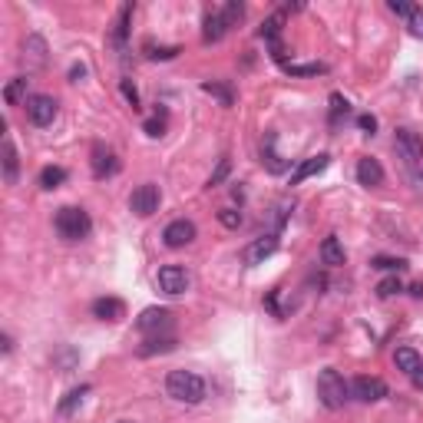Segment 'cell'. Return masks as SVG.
Segmentation results:
<instances>
[{
    "label": "cell",
    "instance_id": "6da1fadb",
    "mask_svg": "<svg viewBox=\"0 0 423 423\" xmlns=\"http://www.w3.org/2000/svg\"><path fill=\"white\" fill-rule=\"evenodd\" d=\"M166 393L176 400V404H189L196 407L205 400V380L192 374V370H169L166 377Z\"/></svg>",
    "mask_w": 423,
    "mask_h": 423
},
{
    "label": "cell",
    "instance_id": "7a4b0ae2",
    "mask_svg": "<svg viewBox=\"0 0 423 423\" xmlns=\"http://www.w3.org/2000/svg\"><path fill=\"white\" fill-rule=\"evenodd\" d=\"M53 225H57V235H60L63 242H83L93 232V222H90V215H86V209H76V205H66V209L57 212Z\"/></svg>",
    "mask_w": 423,
    "mask_h": 423
},
{
    "label": "cell",
    "instance_id": "3957f363",
    "mask_svg": "<svg viewBox=\"0 0 423 423\" xmlns=\"http://www.w3.org/2000/svg\"><path fill=\"white\" fill-rule=\"evenodd\" d=\"M317 397H321V404H324L328 410H341L344 407V400L350 397L348 380L341 377L334 367L321 370V377H317Z\"/></svg>",
    "mask_w": 423,
    "mask_h": 423
},
{
    "label": "cell",
    "instance_id": "277c9868",
    "mask_svg": "<svg viewBox=\"0 0 423 423\" xmlns=\"http://www.w3.org/2000/svg\"><path fill=\"white\" fill-rule=\"evenodd\" d=\"M156 285H159L162 294L176 298V294H185V291L192 288V274L185 272L182 265H162L159 274H156Z\"/></svg>",
    "mask_w": 423,
    "mask_h": 423
},
{
    "label": "cell",
    "instance_id": "5b68a950",
    "mask_svg": "<svg viewBox=\"0 0 423 423\" xmlns=\"http://www.w3.org/2000/svg\"><path fill=\"white\" fill-rule=\"evenodd\" d=\"M159 202H162V192L156 182H142L139 189H133L129 196V209L136 212L139 218H149L152 212H159Z\"/></svg>",
    "mask_w": 423,
    "mask_h": 423
},
{
    "label": "cell",
    "instance_id": "8992f818",
    "mask_svg": "<svg viewBox=\"0 0 423 423\" xmlns=\"http://www.w3.org/2000/svg\"><path fill=\"white\" fill-rule=\"evenodd\" d=\"M57 113H60V106L53 96H46V93H37L27 100V116H30L33 126H50V122L57 120Z\"/></svg>",
    "mask_w": 423,
    "mask_h": 423
},
{
    "label": "cell",
    "instance_id": "52a82bcc",
    "mask_svg": "<svg viewBox=\"0 0 423 423\" xmlns=\"http://www.w3.org/2000/svg\"><path fill=\"white\" fill-rule=\"evenodd\" d=\"M393 146H397V152L407 159V166H420L423 162V139L417 136L413 129H397Z\"/></svg>",
    "mask_w": 423,
    "mask_h": 423
},
{
    "label": "cell",
    "instance_id": "ba28073f",
    "mask_svg": "<svg viewBox=\"0 0 423 423\" xmlns=\"http://www.w3.org/2000/svg\"><path fill=\"white\" fill-rule=\"evenodd\" d=\"M162 242H166V248H185V245H192L196 242V222H189V218L169 222L166 232H162Z\"/></svg>",
    "mask_w": 423,
    "mask_h": 423
},
{
    "label": "cell",
    "instance_id": "9c48e42d",
    "mask_svg": "<svg viewBox=\"0 0 423 423\" xmlns=\"http://www.w3.org/2000/svg\"><path fill=\"white\" fill-rule=\"evenodd\" d=\"M350 393L361 400V404H377V400H384L387 397V384L380 377H357L354 384H350Z\"/></svg>",
    "mask_w": 423,
    "mask_h": 423
},
{
    "label": "cell",
    "instance_id": "30bf717a",
    "mask_svg": "<svg viewBox=\"0 0 423 423\" xmlns=\"http://www.w3.org/2000/svg\"><path fill=\"white\" fill-rule=\"evenodd\" d=\"M136 324H139V331H169L172 328V314H169L166 308H146L142 314L136 317Z\"/></svg>",
    "mask_w": 423,
    "mask_h": 423
},
{
    "label": "cell",
    "instance_id": "8fae6325",
    "mask_svg": "<svg viewBox=\"0 0 423 423\" xmlns=\"http://www.w3.org/2000/svg\"><path fill=\"white\" fill-rule=\"evenodd\" d=\"M328 162H331V156H328V152H317V156H311V159H304L301 166L291 172V185H301L304 179H311V176H317V172H324Z\"/></svg>",
    "mask_w": 423,
    "mask_h": 423
},
{
    "label": "cell",
    "instance_id": "7c38bea8",
    "mask_svg": "<svg viewBox=\"0 0 423 423\" xmlns=\"http://www.w3.org/2000/svg\"><path fill=\"white\" fill-rule=\"evenodd\" d=\"M278 252V235H265V238H258V242L248 245V252H245V261L248 265H261L265 258H272Z\"/></svg>",
    "mask_w": 423,
    "mask_h": 423
},
{
    "label": "cell",
    "instance_id": "4fadbf2b",
    "mask_svg": "<svg viewBox=\"0 0 423 423\" xmlns=\"http://www.w3.org/2000/svg\"><path fill=\"white\" fill-rule=\"evenodd\" d=\"M24 60H27V66H33V70L46 63V40L40 33H30V37L24 40Z\"/></svg>",
    "mask_w": 423,
    "mask_h": 423
},
{
    "label": "cell",
    "instance_id": "5bb4252c",
    "mask_svg": "<svg viewBox=\"0 0 423 423\" xmlns=\"http://www.w3.org/2000/svg\"><path fill=\"white\" fill-rule=\"evenodd\" d=\"M93 317H100V321H120V317H126V304L120 298H96L93 301Z\"/></svg>",
    "mask_w": 423,
    "mask_h": 423
},
{
    "label": "cell",
    "instance_id": "9a60e30c",
    "mask_svg": "<svg viewBox=\"0 0 423 423\" xmlns=\"http://www.w3.org/2000/svg\"><path fill=\"white\" fill-rule=\"evenodd\" d=\"M225 33H228V20L222 17V10L205 14V27H202V40H205V44H218Z\"/></svg>",
    "mask_w": 423,
    "mask_h": 423
},
{
    "label": "cell",
    "instance_id": "2e32d148",
    "mask_svg": "<svg viewBox=\"0 0 423 423\" xmlns=\"http://www.w3.org/2000/svg\"><path fill=\"white\" fill-rule=\"evenodd\" d=\"M120 172V162H116V156L109 149H93V176L96 179H109V176H116Z\"/></svg>",
    "mask_w": 423,
    "mask_h": 423
},
{
    "label": "cell",
    "instance_id": "e0dca14e",
    "mask_svg": "<svg viewBox=\"0 0 423 423\" xmlns=\"http://www.w3.org/2000/svg\"><path fill=\"white\" fill-rule=\"evenodd\" d=\"M357 182L367 185V189H377L380 182H384V166H380L377 159H361L357 162Z\"/></svg>",
    "mask_w": 423,
    "mask_h": 423
},
{
    "label": "cell",
    "instance_id": "ac0fdd59",
    "mask_svg": "<svg viewBox=\"0 0 423 423\" xmlns=\"http://www.w3.org/2000/svg\"><path fill=\"white\" fill-rule=\"evenodd\" d=\"M344 245H341V238L337 235H328L324 242H321V261L324 265H331V268H337V265H344Z\"/></svg>",
    "mask_w": 423,
    "mask_h": 423
},
{
    "label": "cell",
    "instance_id": "d6986e66",
    "mask_svg": "<svg viewBox=\"0 0 423 423\" xmlns=\"http://www.w3.org/2000/svg\"><path fill=\"white\" fill-rule=\"evenodd\" d=\"M27 76H17V79H10L7 86H3V103L7 106H20V103H27L30 96H27Z\"/></svg>",
    "mask_w": 423,
    "mask_h": 423
},
{
    "label": "cell",
    "instance_id": "ffe728a7",
    "mask_svg": "<svg viewBox=\"0 0 423 423\" xmlns=\"http://www.w3.org/2000/svg\"><path fill=\"white\" fill-rule=\"evenodd\" d=\"M393 364H397V370H404V374H417L420 370L423 364H420V354L413 348H397V354H393Z\"/></svg>",
    "mask_w": 423,
    "mask_h": 423
},
{
    "label": "cell",
    "instance_id": "44dd1931",
    "mask_svg": "<svg viewBox=\"0 0 423 423\" xmlns=\"http://www.w3.org/2000/svg\"><path fill=\"white\" fill-rule=\"evenodd\" d=\"M17 166H20V159H17L14 139L3 136V179H7V185H14L17 182Z\"/></svg>",
    "mask_w": 423,
    "mask_h": 423
},
{
    "label": "cell",
    "instance_id": "7402d4cb",
    "mask_svg": "<svg viewBox=\"0 0 423 423\" xmlns=\"http://www.w3.org/2000/svg\"><path fill=\"white\" fill-rule=\"evenodd\" d=\"M261 162L272 169V172H285V162L278 159V152H274V133L265 136V146H261Z\"/></svg>",
    "mask_w": 423,
    "mask_h": 423
},
{
    "label": "cell",
    "instance_id": "603a6c76",
    "mask_svg": "<svg viewBox=\"0 0 423 423\" xmlns=\"http://www.w3.org/2000/svg\"><path fill=\"white\" fill-rule=\"evenodd\" d=\"M166 350H176V337H152L139 348V357H152V354H166Z\"/></svg>",
    "mask_w": 423,
    "mask_h": 423
},
{
    "label": "cell",
    "instance_id": "cb8c5ba5",
    "mask_svg": "<svg viewBox=\"0 0 423 423\" xmlns=\"http://www.w3.org/2000/svg\"><path fill=\"white\" fill-rule=\"evenodd\" d=\"M129 17H133V3H126L116 17V27H113V44L122 46L126 44V33H129Z\"/></svg>",
    "mask_w": 423,
    "mask_h": 423
},
{
    "label": "cell",
    "instance_id": "d4e9b609",
    "mask_svg": "<svg viewBox=\"0 0 423 423\" xmlns=\"http://www.w3.org/2000/svg\"><path fill=\"white\" fill-rule=\"evenodd\" d=\"M63 182H66V169H60V166H46L40 172V185L44 189H60Z\"/></svg>",
    "mask_w": 423,
    "mask_h": 423
},
{
    "label": "cell",
    "instance_id": "484cf974",
    "mask_svg": "<svg viewBox=\"0 0 423 423\" xmlns=\"http://www.w3.org/2000/svg\"><path fill=\"white\" fill-rule=\"evenodd\" d=\"M86 393H90V387H86V384H83V387H76V391H70L60 400V413H73V410L83 404V397H86Z\"/></svg>",
    "mask_w": 423,
    "mask_h": 423
},
{
    "label": "cell",
    "instance_id": "4316f807",
    "mask_svg": "<svg viewBox=\"0 0 423 423\" xmlns=\"http://www.w3.org/2000/svg\"><path fill=\"white\" fill-rule=\"evenodd\" d=\"M370 268H377V272H404V268H407V261H404V258H374V261H370Z\"/></svg>",
    "mask_w": 423,
    "mask_h": 423
},
{
    "label": "cell",
    "instance_id": "83f0119b",
    "mask_svg": "<svg viewBox=\"0 0 423 423\" xmlns=\"http://www.w3.org/2000/svg\"><path fill=\"white\" fill-rule=\"evenodd\" d=\"M202 90L209 93V96H215V100H222V106H232V103H235L232 90H228V86H222V83H202Z\"/></svg>",
    "mask_w": 423,
    "mask_h": 423
},
{
    "label": "cell",
    "instance_id": "f1b7e54d",
    "mask_svg": "<svg viewBox=\"0 0 423 423\" xmlns=\"http://www.w3.org/2000/svg\"><path fill=\"white\" fill-rule=\"evenodd\" d=\"M404 291V285H400V278L397 274H391V278H384L377 285V298H393V294H400Z\"/></svg>",
    "mask_w": 423,
    "mask_h": 423
},
{
    "label": "cell",
    "instance_id": "f546056e",
    "mask_svg": "<svg viewBox=\"0 0 423 423\" xmlns=\"http://www.w3.org/2000/svg\"><path fill=\"white\" fill-rule=\"evenodd\" d=\"M222 17L228 20V27H235V24H238V20L245 17V7L238 3V0H228L225 7H222Z\"/></svg>",
    "mask_w": 423,
    "mask_h": 423
},
{
    "label": "cell",
    "instance_id": "4dcf8cb0",
    "mask_svg": "<svg viewBox=\"0 0 423 423\" xmlns=\"http://www.w3.org/2000/svg\"><path fill=\"white\" fill-rule=\"evenodd\" d=\"M218 222H222L225 228H238V225H242V212L222 209V212H218Z\"/></svg>",
    "mask_w": 423,
    "mask_h": 423
},
{
    "label": "cell",
    "instance_id": "1f68e13d",
    "mask_svg": "<svg viewBox=\"0 0 423 423\" xmlns=\"http://www.w3.org/2000/svg\"><path fill=\"white\" fill-rule=\"evenodd\" d=\"M291 76H317V73H324V66L321 63H308V66H285Z\"/></svg>",
    "mask_w": 423,
    "mask_h": 423
},
{
    "label": "cell",
    "instance_id": "d6a6232c",
    "mask_svg": "<svg viewBox=\"0 0 423 423\" xmlns=\"http://www.w3.org/2000/svg\"><path fill=\"white\" fill-rule=\"evenodd\" d=\"M120 90H122V96H126V103L133 106V109H139V93H136V86H133L129 79H122Z\"/></svg>",
    "mask_w": 423,
    "mask_h": 423
},
{
    "label": "cell",
    "instance_id": "836d02e7",
    "mask_svg": "<svg viewBox=\"0 0 423 423\" xmlns=\"http://www.w3.org/2000/svg\"><path fill=\"white\" fill-rule=\"evenodd\" d=\"M387 7H391V14H397V17H413V10H417V7H410V3H404V0H391V3H387Z\"/></svg>",
    "mask_w": 423,
    "mask_h": 423
},
{
    "label": "cell",
    "instance_id": "e575fe53",
    "mask_svg": "<svg viewBox=\"0 0 423 423\" xmlns=\"http://www.w3.org/2000/svg\"><path fill=\"white\" fill-rule=\"evenodd\" d=\"M410 33H413V37H423V10L420 7H417L413 17H410Z\"/></svg>",
    "mask_w": 423,
    "mask_h": 423
},
{
    "label": "cell",
    "instance_id": "d590c367",
    "mask_svg": "<svg viewBox=\"0 0 423 423\" xmlns=\"http://www.w3.org/2000/svg\"><path fill=\"white\" fill-rule=\"evenodd\" d=\"M331 106H334V120H337L341 113L348 116V109H350V103H348V100H344V96H337V93H334V96H331Z\"/></svg>",
    "mask_w": 423,
    "mask_h": 423
},
{
    "label": "cell",
    "instance_id": "8d00e7d4",
    "mask_svg": "<svg viewBox=\"0 0 423 423\" xmlns=\"http://www.w3.org/2000/svg\"><path fill=\"white\" fill-rule=\"evenodd\" d=\"M162 129H166V122L159 120V116L146 122V136H152V139H159V136H162Z\"/></svg>",
    "mask_w": 423,
    "mask_h": 423
},
{
    "label": "cell",
    "instance_id": "74e56055",
    "mask_svg": "<svg viewBox=\"0 0 423 423\" xmlns=\"http://www.w3.org/2000/svg\"><path fill=\"white\" fill-rule=\"evenodd\" d=\"M357 126H361V129L367 133V136H374V129H377V120H374L370 113H364L361 120H357Z\"/></svg>",
    "mask_w": 423,
    "mask_h": 423
},
{
    "label": "cell",
    "instance_id": "f35d334b",
    "mask_svg": "<svg viewBox=\"0 0 423 423\" xmlns=\"http://www.w3.org/2000/svg\"><path fill=\"white\" fill-rule=\"evenodd\" d=\"M176 53H179V50H176V46H159V50H152L149 57H152V60H172V57H176Z\"/></svg>",
    "mask_w": 423,
    "mask_h": 423
},
{
    "label": "cell",
    "instance_id": "ab89813d",
    "mask_svg": "<svg viewBox=\"0 0 423 423\" xmlns=\"http://www.w3.org/2000/svg\"><path fill=\"white\" fill-rule=\"evenodd\" d=\"M225 172H228V159H222V162H218V169H215V176L209 179V189H212V185H218V182L225 179Z\"/></svg>",
    "mask_w": 423,
    "mask_h": 423
},
{
    "label": "cell",
    "instance_id": "60d3db41",
    "mask_svg": "<svg viewBox=\"0 0 423 423\" xmlns=\"http://www.w3.org/2000/svg\"><path fill=\"white\" fill-rule=\"evenodd\" d=\"M79 76H86V66H73V70H70V79H73V83H79Z\"/></svg>",
    "mask_w": 423,
    "mask_h": 423
},
{
    "label": "cell",
    "instance_id": "b9f144b4",
    "mask_svg": "<svg viewBox=\"0 0 423 423\" xmlns=\"http://www.w3.org/2000/svg\"><path fill=\"white\" fill-rule=\"evenodd\" d=\"M413 387H417V391H423V367L413 374Z\"/></svg>",
    "mask_w": 423,
    "mask_h": 423
},
{
    "label": "cell",
    "instance_id": "7bdbcfd3",
    "mask_svg": "<svg viewBox=\"0 0 423 423\" xmlns=\"http://www.w3.org/2000/svg\"><path fill=\"white\" fill-rule=\"evenodd\" d=\"M410 294H413V298H423V285H413L410 288Z\"/></svg>",
    "mask_w": 423,
    "mask_h": 423
},
{
    "label": "cell",
    "instance_id": "ee69618b",
    "mask_svg": "<svg viewBox=\"0 0 423 423\" xmlns=\"http://www.w3.org/2000/svg\"><path fill=\"white\" fill-rule=\"evenodd\" d=\"M116 423H136V420H116Z\"/></svg>",
    "mask_w": 423,
    "mask_h": 423
}]
</instances>
